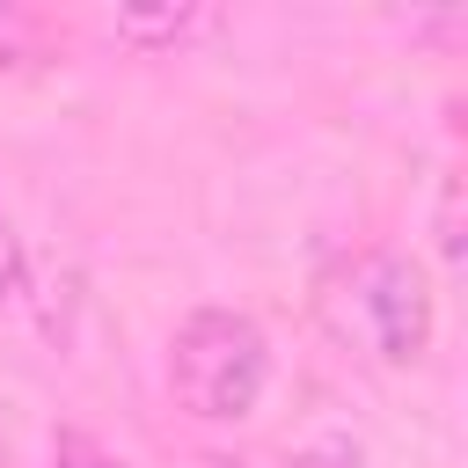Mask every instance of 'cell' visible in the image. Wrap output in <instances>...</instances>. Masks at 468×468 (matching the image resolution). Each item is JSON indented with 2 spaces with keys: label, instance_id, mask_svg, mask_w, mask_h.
I'll use <instances>...</instances> for the list:
<instances>
[{
  "label": "cell",
  "instance_id": "7",
  "mask_svg": "<svg viewBox=\"0 0 468 468\" xmlns=\"http://www.w3.org/2000/svg\"><path fill=\"white\" fill-rule=\"evenodd\" d=\"M292 468H358V453H351L344 439H322V446H307Z\"/></svg>",
  "mask_w": 468,
  "mask_h": 468
},
{
  "label": "cell",
  "instance_id": "2",
  "mask_svg": "<svg viewBox=\"0 0 468 468\" xmlns=\"http://www.w3.org/2000/svg\"><path fill=\"white\" fill-rule=\"evenodd\" d=\"M351 292H358L366 344H373L388 366H417V358L431 351V322H439V307H431V278H424L417 256H395V249L366 256Z\"/></svg>",
  "mask_w": 468,
  "mask_h": 468
},
{
  "label": "cell",
  "instance_id": "4",
  "mask_svg": "<svg viewBox=\"0 0 468 468\" xmlns=\"http://www.w3.org/2000/svg\"><path fill=\"white\" fill-rule=\"evenodd\" d=\"M51 468H124L95 431H80V424H58L51 431Z\"/></svg>",
  "mask_w": 468,
  "mask_h": 468
},
{
  "label": "cell",
  "instance_id": "8",
  "mask_svg": "<svg viewBox=\"0 0 468 468\" xmlns=\"http://www.w3.org/2000/svg\"><path fill=\"white\" fill-rule=\"evenodd\" d=\"M7 44H15V15H0V58H7Z\"/></svg>",
  "mask_w": 468,
  "mask_h": 468
},
{
  "label": "cell",
  "instance_id": "5",
  "mask_svg": "<svg viewBox=\"0 0 468 468\" xmlns=\"http://www.w3.org/2000/svg\"><path fill=\"white\" fill-rule=\"evenodd\" d=\"M439 249H446V263H461V183L439 190Z\"/></svg>",
  "mask_w": 468,
  "mask_h": 468
},
{
  "label": "cell",
  "instance_id": "1",
  "mask_svg": "<svg viewBox=\"0 0 468 468\" xmlns=\"http://www.w3.org/2000/svg\"><path fill=\"white\" fill-rule=\"evenodd\" d=\"M168 388L190 417L241 424L271 388V336L241 307H190L168 336Z\"/></svg>",
  "mask_w": 468,
  "mask_h": 468
},
{
  "label": "cell",
  "instance_id": "9",
  "mask_svg": "<svg viewBox=\"0 0 468 468\" xmlns=\"http://www.w3.org/2000/svg\"><path fill=\"white\" fill-rule=\"evenodd\" d=\"M197 468H241V461H234V453H205Z\"/></svg>",
  "mask_w": 468,
  "mask_h": 468
},
{
  "label": "cell",
  "instance_id": "3",
  "mask_svg": "<svg viewBox=\"0 0 468 468\" xmlns=\"http://www.w3.org/2000/svg\"><path fill=\"white\" fill-rule=\"evenodd\" d=\"M212 15L205 7H117L110 15V37L117 44H139V51H176L190 37H205Z\"/></svg>",
  "mask_w": 468,
  "mask_h": 468
},
{
  "label": "cell",
  "instance_id": "6",
  "mask_svg": "<svg viewBox=\"0 0 468 468\" xmlns=\"http://www.w3.org/2000/svg\"><path fill=\"white\" fill-rule=\"evenodd\" d=\"M22 285V234H15V219L0 212V300Z\"/></svg>",
  "mask_w": 468,
  "mask_h": 468
}]
</instances>
